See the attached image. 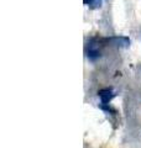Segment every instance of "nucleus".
Listing matches in <instances>:
<instances>
[{"mask_svg":"<svg viewBox=\"0 0 141 148\" xmlns=\"http://www.w3.org/2000/svg\"><path fill=\"white\" fill-rule=\"evenodd\" d=\"M88 58L89 59H95L100 56V48H99V42L97 40H92L88 43Z\"/></svg>","mask_w":141,"mask_h":148,"instance_id":"nucleus-1","label":"nucleus"},{"mask_svg":"<svg viewBox=\"0 0 141 148\" xmlns=\"http://www.w3.org/2000/svg\"><path fill=\"white\" fill-rule=\"evenodd\" d=\"M98 95H99V98L102 100V104H103L102 106H106L113 100V98L115 96L114 91L110 90V89H102V90H99V92H98Z\"/></svg>","mask_w":141,"mask_h":148,"instance_id":"nucleus-2","label":"nucleus"},{"mask_svg":"<svg viewBox=\"0 0 141 148\" xmlns=\"http://www.w3.org/2000/svg\"><path fill=\"white\" fill-rule=\"evenodd\" d=\"M83 3L94 6H100V0H83Z\"/></svg>","mask_w":141,"mask_h":148,"instance_id":"nucleus-3","label":"nucleus"}]
</instances>
